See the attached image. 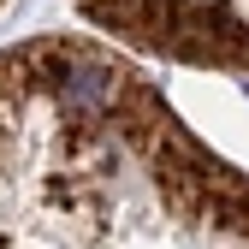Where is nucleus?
Masks as SVG:
<instances>
[{"label":"nucleus","mask_w":249,"mask_h":249,"mask_svg":"<svg viewBox=\"0 0 249 249\" xmlns=\"http://www.w3.org/2000/svg\"><path fill=\"white\" fill-rule=\"evenodd\" d=\"M0 249H249V172L95 36L0 48Z\"/></svg>","instance_id":"f257e3e1"},{"label":"nucleus","mask_w":249,"mask_h":249,"mask_svg":"<svg viewBox=\"0 0 249 249\" xmlns=\"http://www.w3.org/2000/svg\"><path fill=\"white\" fill-rule=\"evenodd\" d=\"M77 12L113 48L249 77V0H77Z\"/></svg>","instance_id":"f03ea898"}]
</instances>
